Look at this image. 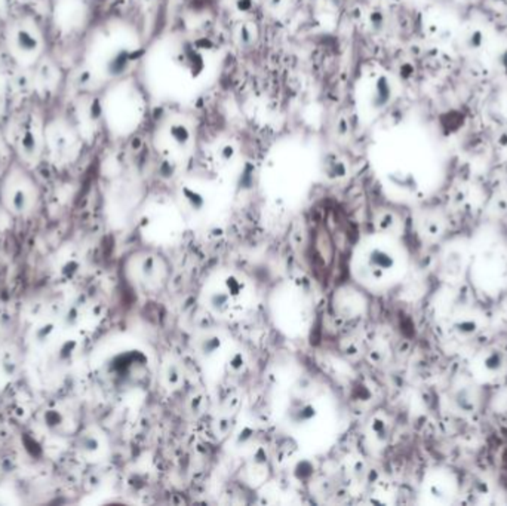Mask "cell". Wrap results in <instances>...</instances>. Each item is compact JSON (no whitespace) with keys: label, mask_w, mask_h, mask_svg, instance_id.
<instances>
[{"label":"cell","mask_w":507,"mask_h":506,"mask_svg":"<svg viewBox=\"0 0 507 506\" xmlns=\"http://www.w3.org/2000/svg\"><path fill=\"white\" fill-rule=\"evenodd\" d=\"M507 370V357L503 349L494 346L484 349L471 364V373L481 383H491L503 377Z\"/></svg>","instance_id":"cell-5"},{"label":"cell","mask_w":507,"mask_h":506,"mask_svg":"<svg viewBox=\"0 0 507 506\" xmlns=\"http://www.w3.org/2000/svg\"><path fill=\"white\" fill-rule=\"evenodd\" d=\"M355 263L359 283L375 288H389L404 276L407 254L397 241L389 236H375L359 246Z\"/></svg>","instance_id":"cell-1"},{"label":"cell","mask_w":507,"mask_h":506,"mask_svg":"<svg viewBox=\"0 0 507 506\" xmlns=\"http://www.w3.org/2000/svg\"><path fill=\"white\" fill-rule=\"evenodd\" d=\"M5 43L9 56L21 65L36 64L45 51L43 33L31 16H18L6 26Z\"/></svg>","instance_id":"cell-3"},{"label":"cell","mask_w":507,"mask_h":506,"mask_svg":"<svg viewBox=\"0 0 507 506\" xmlns=\"http://www.w3.org/2000/svg\"><path fill=\"white\" fill-rule=\"evenodd\" d=\"M427 487V495L433 497L436 503H447L456 496L457 483L448 470H438L425 484Z\"/></svg>","instance_id":"cell-6"},{"label":"cell","mask_w":507,"mask_h":506,"mask_svg":"<svg viewBox=\"0 0 507 506\" xmlns=\"http://www.w3.org/2000/svg\"><path fill=\"white\" fill-rule=\"evenodd\" d=\"M0 198L12 214L31 213L41 199V187L26 164L14 161L0 181Z\"/></svg>","instance_id":"cell-2"},{"label":"cell","mask_w":507,"mask_h":506,"mask_svg":"<svg viewBox=\"0 0 507 506\" xmlns=\"http://www.w3.org/2000/svg\"><path fill=\"white\" fill-rule=\"evenodd\" d=\"M206 305L215 315L233 318L245 309L247 288L233 275H217L205 287Z\"/></svg>","instance_id":"cell-4"},{"label":"cell","mask_w":507,"mask_h":506,"mask_svg":"<svg viewBox=\"0 0 507 506\" xmlns=\"http://www.w3.org/2000/svg\"><path fill=\"white\" fill-rule=\"evenodd\" d=\"M452 330L456 331L457 336H460V337H471L481 330V325H479L478 318L470 313V315H461L456 321H454Z\"/></svg>","instance_id":"cell-7"}]
</instances>
